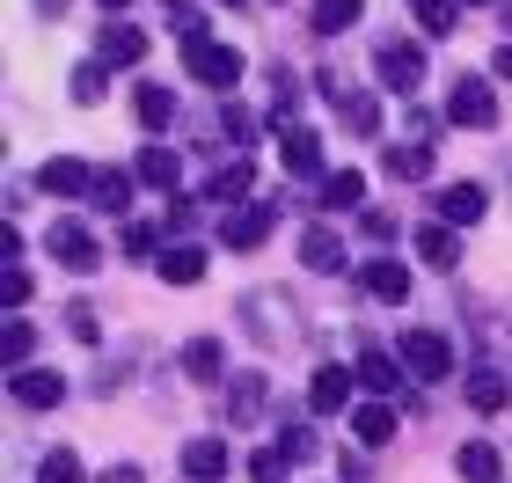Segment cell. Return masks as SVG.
Listing matches in <instances>:
<instances>
[{
  "mask_svg": "<svg viewBox=\"0 0 512 483\" xmlns=\"http://www.w3.org/2000/svg\"><path fill=\"white\" fill-rule=\"evenodd\" d=\"M374 66H381V88H388V96H417V81H425V44H410V37H381Z\"/></svg>",
  "mask_w": 512,
  "mask_h": 483,
  "instance_id": "obj_1",
  "label": "cell"
},
{
  "mask_svg": "<svg viewBox=\"0 0 512 483\" xmlns=\"http://www.w3.org/2000/svg\"><path fill=\"white\" fill-rule=\"evenodd\" d=\"M183 66H191L205 88H235V81H242V52H235V44H213V37L183 44Z\"/></svg>",
  "mask_w": 512,
  "mask_h": 483,
  "instance_id": "obj_2",
  "label": "cell"
},
{
  "mask_svg": "<svg viewBox=\"0 0 512 483\" xmlns=\"http://www.w3.org/2000/svg\"><path fill=\"white\" fill-rule=\"evenodd\" d=\"M447 118H454V125H476V132H491V125H498L491 81H483V74H461V81H454V96H447Z\"/></svg>",
  "mask_w": 512,
  "mask_h": 483,
  "instance_id": "obj_3",
  "label": "cell"
},
{
  "mask_svg": "<svg viewBox=\"0 0 512 483\" xmlns=\"http://www.w3.org/2000/svg\"><path fill=\"white\" fill-rule=\"evenodd\" d=\"M403 366L417 381H439V374H454V344L439 337V330H410L403 337Z\"/></svg>",
  "mask_w": 512,
  "mask_h": 483,
  "instance_id": "obj_4",
  "label": "cell"
},
{
  "mask_svg": "<svg viewBox=\"0 0 512 483\" xmlns=\"http://www.w3.org/2000/svg\"><path fill=\"white\" fill-rule=\"evenodd\" d=\"M52 264H66V271H81V279H88V271L103 264V249H96V235H88L81 220H59L52 227Z\"/></svg>",
  "mask_w": 512,
  "mask_h": 483,
  "instance_id": "obj_5",
  "label": "cell"
},
{
  "mask_svg": "<svg viewBox=\"0 0 512 483\" xmlns=\"http://www.w3.org/2000/svg\"><path fill=\"white\" fill-rule=\"evenodd\" d=\"M278 161H286L293 176H322V132H308V125H278Z\"/></svg>",
  "mask_w": 512,
  "mask_h": 483,
  "instance_id": "obj_6",
  "label": "cell"
},
{
  "mask_svg": "<svg viewBox=\"0 0 512 483\" xmlns=\"http://www.w3.org/2000/svg\"><path fill=\"white\" fill-rule=\"evenodd\" d=\"M37 191H52V198H81V191H96V169L74 154H59V161H44L37 169Z\"/></svg>",
  "mask_w": 512,
  "mask_h": 483,
  "instance_id": "obj_7",
  "label": "cell"
},
{
  "mask_svg": "<svg viewBox=\"0 0 512 483\" xmlns=\"http://www.w3.org/2000/svg\"><path fill=\"white\" fill-rule=\"evenodd\" d=\"M15 403H22V410H59V403H66V374L22 366V374H15Z\"/></svg>",
  "mask_w": 512,
  "mask_h": 483,
  "instance_id": "obj_8",
  "label": "cell"
},
{
  "mask_svg": "<svg viewBox=\"0 0 512 483\" xmlns=\"http://www.w3.org/2000/svg\"><path fill=\"white\" fill-rule=\"evenodd\" d=\"M352 388H359V374H352V366H322V374L308 381V403L322 410V418H337V410L352 403Z\"/></svg>",
  "mask_w": 512,
  "mask_h": 483,
  "instance_id": "obj_9",
  "label": "cell"
},
{
  "mask_svg": "<svg viewBox=\"0 0 512 483\" xmlns=\"http://www.w3.org/2000/svg\"><path fill=\"white\" fill-rule=\"evenodd\" d=\"M417 257H425L432 271H454V264H461V235H454V227H447V220H432V227H417Z\"/></svg>",
  "mask_w": 512,
  "mask_h": 483,
  "instance_id": "obj_10",
  "label": "cell"
},
{
  "mask_svg": "<svg viewBox=\"0 0 512 483\" xmlns=\"http://www.w3.org/2000/svg\"><path fill=\"white\" fill-rule=\"evenodd\" d=\"M132 176L147 183V191H176V183H183V161H176V147H147V154L132 161Z\"/></svg>",
  "mask_w": 512,
  "mask_h": 483,
  "instance_id": "obj_11",
  "label": "cell"
},
{
  "mask_svg": "<svg viewBox=\"0 0 512 483\" xmlns=\"http://www.w3.org/2000/svg\"><path fill=\"white\" fill-rule=\"evenodd\" d=\"M103 59L110 66H139V59H147V30H132V22H103Z\"/></svg>",
  "mask_w": 512,
  "mask_h": 483,
  "instance_id": "obj_12",
  "label": "cell"
},
{
  "mask_svg": "<svg viewBox=\"0 0 512 483\" xmlns=\"http://www.w3.org/2000/svg\"><path fill=\"white\" fill-rule=\"evenodd\" d=\"M483 205H491V198H483L476 183H447V191H439V213H447V227H476Z\"/></svg>",
  "mask_w": 512,
  "mask_h": 483,
  "instance_id": "obj_13",
  "label": "cell"
},
{
  "mask_svg": "<svg viewBox=\"0 0 512 483\" xmlns=\"http://www.w3.org/2000/svg\"><path fill=\"white\" fill-rule=\"evenodd\" d=\"M300 264H308V271H344L337 227H308V235H300Z\"/></svg>",
  "mask_w": 512,
  "mask_h": 483,
  "instance_id": "obj_14",
  "label": "cell"
},
{
  "mask_svg": "<svg viewBox=\"0 0 512 483\" xmlns=\"http://www.w3.org/2000/svg\"><path fill=\"white\" fill-rule=\"evenodd\" d=\"M359 279H366V293H381V301H410V264H395V257H374Z\"/></svg>",
  "mask_w": 512,
  "mask_h": 483,
  "instance_id": "obj_15",
  "label": "cell"
},
{
  "mask_svg": "<svg viewBox=\"0 0 512 483\" xmlns=\"http://www.w3.org/2000/svg\"><path fill=\"white\" fill-rule=\"evenodd\" d=\"M352 432H359V447H388V440H395V410H388L381 396L359 403V410H352Z\"/></svg>",
  "mask_w": 512,
  "mask_h": 483,
  "instance_id": "obj_16",
  "label": "cell"
},
{
  "mask_svg": "<svg viewBox=\"0 0 512 483\" xmlns=\"http://www.w3.org/2000/svg\"><path fill=\"white\" fill-rule=\"evenodd\" d=\"M359 15H366V0H315V37H344V30H359Z\"/></svg>",
  "mask_w": 512,
  "mask_h": 483,
  "instance_id": "obj_17",
  "label": "cell"
},
{
  "mask_svg": "<svg viewBox=\"0 0 512 483\" xmlns=\"http://www.w3.org/2000/svg\"><path fill=\"white\" fill-rule=\"evenodd\" d=\"M271 235V205H242V213H227V249H256Z\"/></svg>",
  "mask_w": 512,
  "mask_h": 483,
  "instance_id": "obj_18",
  "label": "cell"
},
{
  "mask_svg": "<svg viewBox=\"0 0 512 483\" xmlns=\"http://www.w3.org/2000/svg\"><path fill=\"white\" fill-rule=\"evenodd\" d=\"M505 396H512V381L498 374V366H476V374H469V410L491 418V410H505Z\"/></svg>",
  "mask_w": 512,
  "mask_h": 483,
  "instance_id": "obj_19",
  "label": "cell"
},
{
  "mask_svg": "<svg viewBox=\"0 0 512 483\" xmlns=\"http://www.w3.org/2000/svg\"><path fill=\"white\" fill-rule=\"evenodd\" d=\"M352 374H359V388H374V396L388 403V396H395V381H403V366H395L388 352H359V366H352Z\"/></svg>",
  "mask_w": 512,
  "mask_h": 483,
  "instance_id": "obj_20",
  "label": "cell"
},
{
  "mask_svg": "<svg viewBox=\"0 0 512 483\" xmlns=\"http://www.w3.org/2000/svg\"><path fill=\"white\" fill-rule=\"evenodd\" d=\"M227 462H235L227 440H191V447H183V469H191L198 483H205V476H227Z\"/></svg>",
  "mask_w": 512,
  "mask_h": 483,
  "instance_id": "obj_21",
  "label": "cell"
},
{
  "mask_svg": "<svg viewBox=\"0 0 512 483\" xmlns=\"http://www.w3.org/2000/svg\"><path fill=\"white\" fill-rule=\"evenodd\" d=\"M161 279H169V286H198V279H205V249H191V242H183V249H161Z\"/></svg>",
  "mask_w": 512,
  "mask_h": 483,
  "instance_id": "obj_22",
  "label": "cell"
},
{
  "mask_svg": "<svg viewBox=\"0 0 512 483\" xmlns=\"http://www.w3.org/2000/svg\"><path fill=\"white\" fill-rule=\"evenodd\" d=\"M454 469L469 476V483H498V476H505L498 447H483V440H469V447H461V454H454Z\"/></svg>",
  "mask_w": 512,
  "mask_h": 483,
  "instance_id": "obj_23",
  "label": "cell"
},
{
  "mask_svg": "<svg viewBox=\"0 0 512 483\" xmlns=\"http://www.w3.org/2000/svg\"><path fill=\"white\" fill-rule=\"evenodd\" d=\"M139 125H147V132H169L176 125V96H169V88H139Z\"/></svg>",
  "mask_w": 512,
  "mask_h": 483,
  "instance_id": "obj_24",
  "label": "cell"
},
{
  "mask_svg": "<svg viewBox=\"0 0 512 483\" xmlns=\"http://www.w3.org/2000/svg\"><path fill=\"white\" fill-rule=\"evenodd\" d=\"M183 374L191 381H220V337H191L183 344Z\"/></svg>",
  "mask_w": 512,
  "mask_h": 483,
  "instance_id": "obj_25",
  "label": "cell"
},
{
  "mask_svg": "<svg viewBox=\"0 0 512 483\" xmlns=\"http://www.w3.org/2000/svg\"><path fill=\"white\" fill-rule=\"evenodd\" d=\"M322 205H330V213H352V205L366 198V176H352V169H344V176H322V191H315Z\"/></svg>",
  "mask_w": 512,
  "mask_h": 483,
  "instance_id": "obj_26",
  "label": "cell"
},
{
  "mask_svg": "<svg viewBox=\"0 0 512 483\" xmlns=\"http://www.w3.org/2000/svg\"><path fill=\"white\" fill-rule=\"evenodd\" d=\"M88 198H96L103 213H125V205H132V176L125 169H96V191H88Z\"/></svg>",
  "mask_w": 512,
  "mask_h": 483,
  "instance_id": "obj_27",
  "label": "cell"
},
{
  "mask_svg": "<svg viewBox=\"0 0 512 483\" xmlns=\"http://www.w3.org/2000/svg\"><path fill=\"white\" fill-rule=\"evenodd\" d=\"M205 198H213V205H242V198H249V161H235V169H220L213 183H205Z\"/></svg>",
  "mask_w": 512,
  "mask_h": 483,
  "instance_id": "obj_28",
  "label": "cell"
},
{
  "mask_svg": "<svg viewBox=\"0 0 512 483\" xmlns=\"http://www.w3.org/2000/svg\"><path fill=\"white\" fill-rule=\"evenodd\" d=\"M344 118H352L359 140H381V103L374 96H344Z\"/></svg>",
  "mask_w": 512,
  "mask_h": 483,
  "instance_id": "obj_29",
  "label": "cell"
},
{
  "mask_svg": "<svg viewBox=\"0 0 512 483\" xmlns=\"http://www.w3.org/2000/svg\"><path fill=\"white\" fill-rule=\"evenodd\" d=\"M432 169V147L425 140H417V147H388V176L395 183H403V176H425Z\"/></svg>",
  "mask_w": 512,
  "mask_h": 483,
  "instance_id": "obj_30",
  "label": "cell"
},
{
  "mask_svg": "<svg viewBox=\"0 0 512 483\" xmlns=\"http://www.w3.org/2000/svg\"><path fill=\"white\" fill-rule=\"evenodd\" d=\"M286 462H293L286 447H264V454H249V483H286Z\"/></svg>",
  "mask_w": 512,
  "mask_h": 483,
  "instance_id": "obj_31",
  "label": "cell"
},
{
  "mask_svg": "<svg viewBox=\"0 0 512 483\" xmlns=\"http://www.w3.org/2000/svg\"><path fill=\"white\" fill-rule=\"evenodd\" d=\"M417 22H425V37H447L454 30V0H410Z\"/></svg>",
  "mask_w": 512,
  "mask_h": 483,
  "instance_id": "obj_32",
  "label": "cell"
},
{
  "mask_svg": "<svg viewBox=\"0 0 512 483\" xmlns=\"http://www.w3.org/2000/svg\"><path fill=\"white\" fill-rule=\"evenodd\" d=\"M37 483H81V462L66 447H52V454H44V469H37Z\"/></svg>",
  "mask_w": 512,
  "mask_h": 483,
  "instance_id": "obj_33",
  "label": "cell"
},
{
  "mask_svg": "<svg viewBox=\"0 0 512 483\" xmlns=\"http://www.w3.org/2000/svg\"><path fill=\"white\" fill-rule=\"evenodd\" d=\"M0 352H8V366L22 374V359L37 352V337H30V322H8V337H0Z\"/></svg>",
  "mask_w": 512,
  "mask_h": 483,
  "instance_id": "obj_34",
  "label": "cell"
},
{
  "mask_svg": "<svg viewBox=\"0 0 512 483\" xmlns=\"http://www.w3.org/2000/svg\"><path fill=\"white\" fill-rule=\"evenodd\" d=\"M0 301H8V308H22V301H30V271H22V264H8V271H0Z\"/></svg>",
  "mask_w": 512,
  "mask_h": 483,
  "instance_id": "obj_35",
  "label": "cell"
},
{
  "mask_svg": "<svg viewBox=\"0 0 512 483\" xmlns=\"http://www.w3.org/2000/svg\"><path fill=\"white\" fill-rule=\"evenodd\" d=\"M103 96V66L88 59V66H74V103H96Z\"/></svg>",
  "mask_w": 512,
  "mask_h": 483,
  "instance_id": "obj_36",
  "label": "cell"
},
{
  "mask_svg": "<svg viewBox=\"0 0 512 483\" xmlns=\"http://www.w3.org/2000/svg\"><path fill=\"white\" fill-rule=\"evenodd\" d=\"M66 330H74L81 344H96L103 330H96V315H88V301H74V315H66Z\"/></svg>",
  "mask_w": 512,
  "mask_h": 483,
  "instance_id": "obj_37",
  "label": "cell"
},
{
  "mask_svg": "<svg viewBox=\"0 0 512 483\" xmlns=\"http://www.w3.org/2000/svg\"><path fill=\"white\" fill-rule=\"evenodd\" d=\"M125 249L132 257H154V227H125Z\"/></svg>",
  "mask_w": 512,
  "mask_h": 483,
  "instance_id": "obj_38",
  "label": "cell"
},
{
  "mask_svg": "<svg viewBox=\"0 0 512 483\" xmlns=\"http://www.w3.org/2000/svg\"><path fill=\"white\" fill-rule=\"evenodd\" d=\"M96 483H147V476H139V462H118V469H103Z\"/></svg>",
  "mask_w": 512,
  "mask_h": 483,
  "instance_id": "obj_39",
  "label": "cell"
},
{
  "mask_svg": "<svg viewBox=\"0 0 512 483\" xmlns=\"http://www.w3.org/2000/svg\"><path fill=\"white\" fill-rule=\"evenodd\" d=\"M491 74H505V81H512V44H505V52H498V66H491Z\"/></svg>",
  "mask_w": 512,
  "mask_h": 483,
  "instance_id": "obj_40",
  "label": "cell"
},
{
  "mask_svg": "<svg viewBox=\"0 0 512 483\" xmlns=\"http://www.w3.org/2000/svg\"><path fill=\"white\" fill-rule=\"evenodd\" d=\"M461 8H491V0H461Z\"/></svg>",
  "mask_w": 512,
  "mask_h": 483,
  "instance_id": "obj_41",
  "label": "cell"
},
{
  "mask_svg": "<svg viewBox=\"0 0 512 483\" xmlns=\"http://www.w3.org/2000/svg\"><path fill=\"white\" fill-rule=\"evenodd\" d=\"M103 8H132V0H103Z\"/></svg>",
  "mask_w": 512,
  "mask_h": 483,
  "instance_id": "obj_42",
  "label": "cell"
},
{
  "mask_svg": "<svg viewBox=\"0 0 512 483\" xmlns=\"http://www.w3.org/2000/svg\"><path fill=\"white\" fill-rule=\"evenodd\" d=\"M505 22H512V0H505Z\"/></svg>",
  "mask_w": 512,
  "mask_h": 483,
  "instance_id": "obj_43",
  "label": "cell"
},
{
  "mask_svg": "<svg viewBox=\"0 0 512 483\" xmlns=\"http://www.w3.org/2000/svg\"><path fill=\"white\" fill-rule=\"evenodd\" d=\"M227 8H235V0H227Z\"/></svg>",
  "mask_w": 512,
  "mask_h": 483,
  "instance_id": "obj_44",
  "label": "cell"
}]
</instances>
